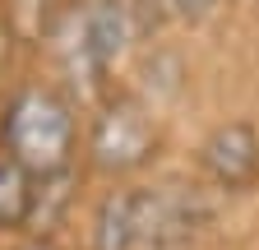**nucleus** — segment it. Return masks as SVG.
<instances>
[{"label": "nucleus", "mask_w": 259, "mask_h": 250, "mask_svg": "<svg viewBox=\"0 0 259 250\" xmlns=\"http://www.w3.org/2000/svg\"><path fill=\"white\" fill-rule=\"evenodd\" d=\"M0 153L37 181L83 167V102L42 65H28L0 93Z\"/></svg>", "instance_id": "obj_3"}, {"label": "nucleus", "mask_w": 259, "mask_h": 250, "mask_svg": "<svg viewBox=\"0 0 259 250\" xmlns=\"http://www.w3.org/2000/svg\"><path fill=\"white\" fill-rule=\"evenodd\" d=\"M88 195H93V181L83 176V167H79V172H65V176H47V181H37L32 232H42V236H74Z\"/></svg>", "instance_id": "obj_7"}, {"label": "nucleus", "mask_w": 259, "mask_h": 250, "mask_svg": "<svg viewBox=\"0 0 259 250\" xmlns=\"http://www.w3.org/2000/svg\"><path fill=\"white\" fill-rule=\"evenodd\" d=\"M10 250H79L74 236H42V232H28V236H14Z\"/></svg>", "instance_id": "obj_11"}, {"label": "nucleus", "mask_w": 259, "mask_h": 250, "mask_svg": "<svg viewBox=\"0 0 259 250\" xmlns=\"http://www.w3.org/2000/svg\"><path fill=\"white\" fill-rule=\"evenodd\" d=\"M139 5L157 19V28H171V23H167V0H139Z\"/></svg>", "instance_id": "obj_13"}, {"label": "nucleus", "mask_w": 259, "mask_h": 250, "mask_svg": "<svg viewBox=\"0 0 259 250\" xmlns=\"http://www.w3.org/2000/svg\"><path fill=\"white\" fill-rule=\"evenodd\" d=\"M130 213H135V250H199L245 227V213L218 199L181 162L130 185Z\"/></svg>", "instance_id": "obj_4"}, {"label": "nucleus", "mask_w": 259, "mask_h": 250, "mask_svg": "<svg viewBox=\"0 0 259 250\" xmlns=\"http://www.w3.org/2000/svg\"><path fill=\"white\" fill-rule=\"evenodd\" d=\"M65 5H70V0H0V33L10 37L14 51L37 60L51 23L65 14Z\"/></svg>", "instance_id": "obj_8"}, {"label": "nucleus", "mask_w": 259, "mask_h": 250, "mask_svg": "<svg viewBox=\"0 0 259 250\" xmlns=\"http://www.w3.org/2000/svg\"><path fill=\"white\" fill-rule=\"evenodd\" d=\"M32 209H37V176L19 167L10 153H0V236L14 241L32 232Z\"/></svg>", "instance_id": "obj_9"}, {"label": "nucleus", "mask_w": 259, "mask_h": 250, "mask_svg": "<svg viewBox=\"0 0 259 250\" xmlns=\"http://www.w3.org/2000/svg\"><path fill=\"white\" fill-rule=\"evenodd\" d=\"M199 250H259V236H254V232H250V223H245L241 232L222 236V241H208V245H199Z\"/></svg>", "instance_id": "obj_12"}, {"label": "nucleus", "mask_w": 259, "mask_h": 250, "mask_svg": "<svg viewBox=\"0 0 259 250\" xmlns=\"http://www.w3.org/2000/svg\"><path fill=\"white\" fill-rule=\"evenodd\" d=\"M190 33H176V28H167V33H157L139 60L130 65L125 84L139 93V98L148 107H157L167 120H176L181 130L185 125H194L208 107L199 98V65H194V47L185 42Z\"/></svg>", "instance_id": "obj_6"}, {"label": "nucleus", "mask_w": 259, "mask_h": 250, "mask_svg": "<svg viewBox=\"0 0 259 250\" xmlns=\"http://www.w3.org/2000/svg\"><path fill=\"white\" fill-rule=\"evenodd\" d=\"M157 33L167 28H157V19L139 0H70L32 65H42L60 88H70L88 107L107 88L125 84L130 65Z\"/></svg>", "instance_id": "obj_1"}, {"label": "nucleus", "mask_w": 259, "mask_h": 250, "mask_svg": "<svg viewBox=\"0 0 259 250\" xmlns=\"http://www.w3.org/2000/svg\"><path fill=\"white\" fill-rule=\"evenodd\" d=\"M250 232L259 236V204H254V213H250Z\"/></svg>", "instance_id": "obj_14"}, {"label": "nucleus", "mask_w": 259, "mask_h": 250, "mask_svg": "<svg viewBox=\"0 0 259 250\" xmlns=\"http://www.w3.org/2000/svg\"><path fill=\"white\" fill-rule=\"evenodd\" d=\"M236 0H167V23L176 28V33H204V28L213 19H222L227 10H232Z\"/></svg>", "instance_id": "obj_10"}, {"label": "nucleus", "mask_w": 259, "mask_h": 250, "mask_svg": "<svg viewBox=\"0 0 259 250\" xmlns=\"http://www.w3.org/2000/svg\"><path fill=\"white\" fill-rule=\"evenodd\" d=\"M245 10H250V14H254V19H259V0H245Z\"/></svg>", "instance_id": "obj_15"}, {"label": "nucleus", "mask_w": 259, "mask_h": 250, "mask_svg": "<svg viewBox=\"0 0 259 250\" xmlns=\"http://www.w3.org/2000/svg\"><path fill=\"white\" fill-rule=\"evenodd\" d=\"M185 130L148 107L130 84L107 88L83 107V176L93 185H130L167 172Z\"/></svg>", "instance_id": "obj_2"}, {"label": "nucleus", "mask_w": 259, "mask_h": 250, "mask_svg": "<svg viewBox=\"0 0 259 250\" xmlns=\"http://www.w3.org/2000/svg\"><path fill=\"white\" fill-rule=\"evenodd\" d=\"M185 172H194L218 199H227L236 213H250L259 204V107H213L194 125H185L181 158Z\"/></svg>", "instance_id": "obj_5"}, {"label": "nucleus", "mask_w": 259, "mask_h": 250, "mask_svg": "<svg viewBox=\"0 0 259 250\" xmlns=\"http://www.w3.org/2000/svg\"><path fill=\"white\" fill-rule=\"evenodd\" d=\"M0 250H10V241H5V236H0Z\"/></svg>", "instance_id": "obj_16"}, {"label": "nucleus", "mask_w": 259, "mask_h": 250, "mask_svg": "<svg viewBox=\"0 0 259 250\" xmlns=\"http://www.w3.org/2000/svg\"><path fill=\"white\" fill-rule=\"evenodd\" d=\"M236 5H241V10H245V0H236Z\"/></svg>", "instance_id": "obj_17"}]
</instances>
